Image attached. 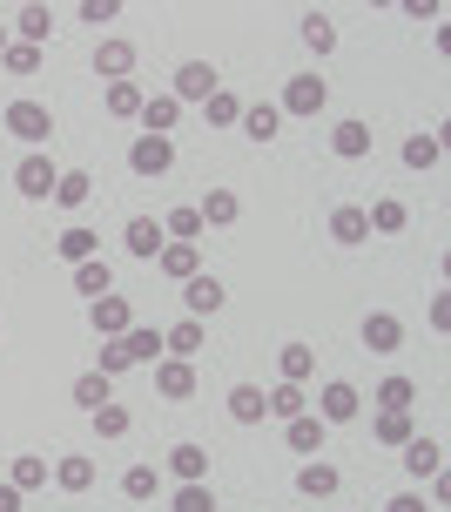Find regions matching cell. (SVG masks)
Listing matches in <instances>:
<instances>
[{
    "label": "cell",
    "instance_id": "obj_1",
    "mask_svg": "<svg viewBox=\"0 0 451 512\" xmlns=\"http://www.w3.org/2000/svg\"><path fill=\"white\" fill-rule=\"evenodd\" d=\"M128 169L142 182L169 176V169H176V142H169V135H135V142H128Z\"/></svg>",
    "mask_w": 451,
    "mask_h": 512
},
{
    "label": "cell",
    "instance_id": "obj_2",
    "mask_svg": "<svg viewBox=\"0 0 451 512\" xmlns=\"http://www.w3.org/2000/svg\"><path fill=\"white\" fill-rule=\"evenodd\" d=\"M324 102H330V88H324V75H290L283 81V102H276V115H324Z\"/></svg>",
    "mask_w": 451,
    "mask_h": 512
},
{
    "label": "cell",
    "instance_id": "obj_3",
    "mask_svg": "<svg viewBox=\"0 0 451 512\" xmlns=\"http://www.w3.org/2000/svg\"><path fill=\"white\" fill-rule=\"evenodd\" d=\"M0 128L7 135H21V142H48L54 135V115H48V102H7V115H0Z\"/></svg>",
    "mask_w": 451,
    "mask_h": 512
},
{
    "label": "cell",
    "instance_id": "obj_4",
    "mask_svg": "<svg viewBox=\"0 0 451 512\" xmlns=\"http://www.w3.org/2000/svg\"><path fill=\"white\" fill-rule=\"evenodd\" d=\"M216 88H223L216 61H182V68H176V88H169V95H176V102H209Z\"/></svg>",
    "mask_w": 451,
    "mask_h": 512
},
{
    "label": "cell",
    "instance_id": "obj_5",
    "mask_svg": "<svg viewBox=\"0 0 451 512\" xmlns=\"http://www.w3.org/2000/svg\"><path fill=\"white\" fill-rule=\"evenodd\" d=\"M54 182H61V169H54L48 155H21V162H14V189H21V196H34V203H48Z\"/></svg>",
    "mask_w": 451,
    "mask_h": 512
},
{
    "label": "cell",
    "instance_id": "obj_6",
    "mask_svg": "<svg viewBox=\"0 0 451 512\" xmlns=\"http://www.w3.org/2000/svg\"><path fill=\"white\" fill-rule=\"evenodd\" d=\"M357 411H364V398H357V384L330 378L324 391H317V418H324V425H351Z\"/></svg>",
    "mask_w": 451,
    "mask_h": 512
},
{
    "label": "cell",
    "instance_id": "obj_7",
    "mask_svg": "<svg viewBox=\"0 0 451 512\" xmlns=\"http://www.w3.org/2000/svg\"><path fill=\"white\" fill-rule=\"evenodd\" d=\"M324 418H317V411H303V418H290V425H283V445H290V452H297V459H324Z\"/></svg>",
    "mask_w": 451,
    "mask_h": 512
},
{
    "label": "cell",
    "instance_id": "obj_8",
    "mask_svg": "<svg viewBox=\"0 0 451 512\" xmlns=\"http://www.w3.org/2000/svg\"><path fill=\"white\" fill-rule=\"evenodd\" d=\"M223 297H229V290L209 277V270H196V277L182 283V304H189V317H196V324H202V317H216V310H223Z\"/></svg>",
    "mask_w": 451,
    "mask_h": 512
},
{
    "label": "cell",
    "instance_id": "obj_9",
    "mask_svg": "<svg viewBox=\"0 0 451 512\" xmlns=\"http://www.w3.org/2000/svg\"><path fill=\"white\" fill-rule=\"evenodd\" d=\"M398 452H404V472H411V479H438V472H445V445H438V438H404Z\"/></svg>",
    "mask_w": 451,
    "mask_h": 512
},
{
    "label": "cell",
    "instance_id": "obj_10",
    "mask_svg": "<svg viewBox=\"0 0 451 512\" xmlns=\"http://www.w3.org/2000/svg\"><path fill=\"white\" fill-rule=\"evenodd\" d=\"M88 317H95V337H128V331H135V310H128V297H115V290L95 297Z\"/></svg>",
    "mask_w": 451,
    "mask_h": 512
},
{
    "label": "cell",
    "instance_id": "obj_11",
    "mask_svg": "<svg viewBox=\"0 0 451 512\" xmlns=\"http://www.w3.org/2000/svg\"><path fill=\"white\" fill-rule=\"evenodd\" d=\"M398 344H404V324L391 310H371V317H364V351H371V358H391Z\"/></svg>",
    "mask_w": 451,
    "mask_h": 512
},
{
    "label": "cell",
    "instance_id": "obj_12",
    "mask_svg": "<svg viewBox=\"0 0 451 512\" xmlns=\"http://www.w3.org/2000/svg\"><path fill=\"white\" fill-rule=\"evenodd\" d=\"M122 243H128V256H142V263H155V256H162V243H169V236H162V223H155V216H128Z\"/></svg>",
    "mask_w": 451,
    "mask_h": 512
},
{
    "label": "cell",
    "instance_id": "obj_13",
    "mask_svg": "<svg viewBox=\"0 0 451 512\" xmlns=\"http://www.w3.org/2000/svg\"><path fill=\"white\" fill-rule=\"evenodd\" d=\"M155 391H162V398H196V364L189 358H162L155 364Z\"/></svg>",
    "mask_w": 451,
    "mask_h": 512
},
{
    "label": "cell",
    "instance_id": "obj_14",
    "mask_svg": "<svg viewBox=\"0 0 451 512\" xmlns=\"http://www.w3.org/2000/svg\"><path fill=\"white\" fill-rule=\"evenodd\" d=\"M135 122H142V135H169V128L182 122V102L176 95H142V115H135Z\"/></svg>",
    "mask_w": 451,
    "mask_h": 512
},
{
    "label": "cell",
    "instance_id": "obj_15",
    "mask_svg": "<svg viewBox=\"0 0 451 512\" xmlns=\"http://www.w3.org/2000/svg\"><path fill=\"white\" fill-rule=\"evenodd\" d=\"M48 472H54V465L41 459V452H21V459L7 465V486H14V492L27 499V492H41V486H48Z\"/></svg>",
    "mask_w": 451,
    "mask_h": 512
},
{
    "label": "cell",
    "instance_id": "obj_16",
    "mask_svg": "<svg viewBox=\"0 0 451 512\" xmlns=\"http://www.w3.org/2000/svg\"><path fill=\"white\" fill-rule=\"evenodd\" d=\"M196 216H202V230H229V223L243 216V203H236L229 189H209V196L196 203Z\"/></svg>",
    "mask_w": 451,
    "mask_h": 512
},
{
    "label": "cell",
    "instance_id": "obj_17",
    "mask_svg": "<svg viewBox=\"0 0 451 512\" xmlns=\"http://www.w3.org/2000/svg\"><path fill=\"white\" fill-rule=\"evenodd\" d=\"M330 149L344 155V162H364L371 155V122H337L330 128Z\"/></svg>",
    "mask_w": 451,
    "mask_h": 512
},
{
    "label": "cell",
    "instance_id": "obj_18",
    "mask_svg": "<svg viewBox=\"0 0 451 512\" xmlns=\"http://www.w3.org/2000/svg\"><path fill=\"white\" fill-rule=\"evenodd\" d=\"M330 236H337V243H371L364 203H337V209H330Z\"/></svg>",
    "mask_w": 451,
    "mask_h": 512
},
{
    "label": "cell",
    "instance_id": "obj_19",
    "mask_svg": "<svg viewBox=\"0 0 451 512\" xmlns=\"http://www.w3.org/2000/svg\"><path fill=\"white\" fill-rule=\"evenodd\" d=\"M310 411V398H303V384H276V391H263V418H303Z\"/></svg>",
    "mask_w": 451,
    "mask_h": 512
},
{
    "label": "cell",
    "instance_id": "obj_20",
    "mask_svg": "<svg viewBox=\"0 0 451 512\" xmlns=\"http://www.w3.org/2000/svg\"><path fill=\"white\" fill-rule=\"evenodd\" d=\"M243 135L250 142H276V128H283V115H276V102H243Z\"/></svg>",
    "mask_w": 451,
    "mask_h": 512
},
{
    "label": "cell",
    "instance_id": "obj_21",
    "mask_svg": "<svg viewBox=\"0 0 451 512\" xmlns=\"http://www.w3.org/2000/svg\"><path fill=\"white\" fill-rule=\"evenodd\" d=\"M155 263H162V277L189 283L202 270V250H196V243H162V256H155Z\"/></svg>",
    "mask_w": 451,
    "mask_h": 512
},
{
    "label": "cell",
    "instance_id": "obj_22",
    "mask_svg": "<svg viewBox=\"0 0 451 512\" xmlns=\"http://www.w3.org/2000/svg\"><path fill=\"white\" fill-rule=\"evenodd\" d=\"M169 472H176L182 486H209V452L202 445H176L169 452Z\"/></svg>",
    "mask_w": 451,
    "mask_h": 512
},
{
    "label": "cell",
    "instance_id": "obj_23",
    "mask_svg": "<svg viewBox=\"0 0 451 512\" xmlns=\"http://www.w3.org/2000/svg\"><path fill=\"white\" fill-rule=\"evenodd\" d=\"M337 486H344V479H337V465H324V459L297 465V492H303V499H330Z\"/></svg>",
    "mask_w": 451,
    "mask_h": 512
},
{
    "label": "cell",
    "instance_id": "obj_24",
    "mask_svg": "<svg viewBox=\"0 0 451 512\" xmlns=\"http://www.w3.org/2000/svg\"><path fill=\"white\" fill-rule=\"evenodd\" d=\"M128 68H135V48H128V41H101L95 48V75L101 81H128Z\"/></svg>",
    "mask_w": 451,
    "mask_h": 512
},
{
    "label": "cell",
    "instance_id": "obj_25",
    "mask_svg": "<svg viewBox=\"0 0 451 512\" xmlns=\"http://www.w3.org/2000/svg\"><path fill=\"white\" fill-rule=\"evenodd\" d=\"M48 34H54V7H21V14H14V41L41 48Z\"/></svg>",
    "mask_w": 451,
    "mask_h": 512
},
{
    "label": "cell",
    "instance_id": "obj_26",
    "mask_svg": "<svg viewBox=\"0 0 451 512\" xmlns=\"http://www.w3.org/2000/svg\"><path fill=\"white\" fill-rule=\"evenodd\" d=\"M364 223H371V230H377V236H398V230H404V223H411V209H404V203H398V196H377V203H371V209H364Z\"/></svg>",
    "mask_w": 451,
    "mask_h": 512
},
{
    "label": "cell",
    "instance_id": "obj_27",
    "mask_svg": "<svg viewBox=\"0 0 451 512\" xmlns=\"http://www.w3.org/2000/svg\"><path fill=\"white\" fill-rule=\"evenodd\" d=\"M122 351H128V364H162V331L155 324H135L122 337Z\"/></svg>",
    "mask_w": 451,
    "mask_h": 512
},
{
    "label": "cell",
    "instance_id": "obj_28",
    "mask_svg": "<svg viewBox=\"0 0 451 512\" xmlns=\"http://www.w3.org/2000/svg\"><path fill=\"white\" fill-rule=\"evenodd\" d=\"M88 196H95V176H88V169H61V182H54V203H61V209H81Z\"/></svg>",
    "mask_w": 451,
    "mask_h": 512
},
{
    "label": "cell",
    "instance_id": "obj_29",
    "mask_svg": "<svg viewBox=\"0 0 451 512\" xmlns=\"http://www.w3.org/2000/svg\"><path fill=\"white\" fill-rule=\"evenodd\" d=\"M162 351H169V358H196V351H202V324H196V317L169 324V331H162Z\"/></svg>",
    "mask_w": 451,
    "mask_h": 512
},
{
    "label": "cell",
    "instance_id": "obj_30",
    "mask_svg": "<svg viewBox=\"0 0 451 512\" xmlns=\"http://www.w3.org/2000/svg\"><path fill=\"white\" fill-rule=\"evenodd\" d=\"M54 486H61V492H88V486H95V459H75V452L54 459Z\"/></svg>",
    "mask_w": 451,
    "mask_h": 512
},
{
    "label": "cell",
    "instance_id": "obj_31",
    "mask_svg": "<svg viewBox=\"0 0 451 512\" xmlns=\"http://www.w3.org/2000/svg\"><path fill=\"white\" fill-rule=\"evenodd\" d=\"M75 290L81 297H108V290H115V270H108L101 256H88V263H75Z\"/></svg>",
    "mask_w": 451,
    "mask_h": 512
},
{
    "label": "cell",
    "instance_id": "obj_32",
    "mask_svg": "<svg viewBox=\"0 0 451 512\" xmlns=\"http://www.w3.org/2000/svg\"><path fill=\"white\" fill-rule=\"evenodd\" d=\"M276 364H283V384H310L317 351H310V344H283V351H276Z\"/></svg>",
    "mask_w": 451,
    "mask_h": 512
},
{
    "label": "cell",
    "instance_id": "obj_33",
    "mask_svg": "<svg viewBox=\"0 0 451 512\" xmlns=\"http://www.w3.org/2000/svg\"><path fill=\"white\" fill-rule=\"evenodd\" d=\"M54 250H61V263H88V256L101 250V236H95V230H81V223H68V230H61V243H54Z\"/></svg>",
    "mask_w": 451,
    "mask_h": 512
},
{
    "label": "cell",
    "instance_id": "obj_34",
    "mask_svg": "<svg viewBox=\"0 0 451 512\" xmlns=\"http://www.w3.org/2000/svg\"><path fill=\"white\" fill-rule=\"evenodd\" d=\"M101 102H108L115 122H135V115H142V88H135V81H108V95H101Z\"/></svg>",
    "mask_w": 451,
    "mask_h": 512
},
{
    "label": "cell",
    "instance_id": "obj_35",
    "mask_svg": "<svg viewBox=\"0 0 451 512\" xmlns=\"http://www.w3.org/2000/svg\"><path fill=\"white\" fill-rule=\"evenodd\" d=\"M75 405H81V411L115 405V391H108V378H101V371H81V378H75Z\"/></svg>",
    "mask_w": 451,
    "mask_h": 512
},
{
    "label": "cell",
    "instance_id": "obj_36",
    "mask_svg": "<svg viewBox=\"0 0 451 512\" xmlns=\"http://www.w3.org/2000/svg\"><path fill=\"white\" fill-rule=\"evenodd\" d=\"M438 162H445V142L438 135H411L404 142V169H438Z\"/></svg>",
    "mask_w": 451,
    "mask_h": 512
},
{
    "label": "cell",
    "instance_id": "obj_37",
    "mask_svg": "<svg viewBox=\"0 0 451 512\" xmlns=\"http://www.w3.org/2000/svg\"><path fill=\"white\" fill-rule=\"evenodd\" d=\"M229 418H236V425H263V391H256V384H236V391H229Z\"/></svg>",
    "mask_w": 451,
    "mask_h": 512
},
{
    "label": "cell",
    "instance_id": "obj_38",
    "mask_svg": "<svg viewBox=\"0 0 451 512\" xmlns=\"http://www.w3.org/2000/svg\"><path fill=\"white\" fill-rule=\"evenodd\" d=\"M303 41H310V54H330V48H337V21L310 7V14H303Z\"/></svg>",
    "mask_w": 451,
    "mask_h": 512
},
{
    "label": "cell",
    "instance_id": "obj_39",
    "mask_svg": "<svg viewBox=\"0 0 451 512\" xmlns=\"http://www.w3.org/2000/svg\"><path fill=\"white\" fill-rule=\"evenodd\" d=\"M162 236H169V243H196V236H202V216H196V203L169 209V223H162Z\"/></svg>",
    "mask_w": 451,
    "mask_h": 512
},
{
    "label": "cell",
    "instance_id": "obj_40",
    "mask_svg": "<svg viewBox=\"0 0 451 512\" xmlns=\"http://www.w3.org/2000/svg\"><path fill=\"white\" fill-rule=\"evenodd\" d=\"M404 438H418L411 411H377V445H404Z\"/></svg>",
    "mask_w": 451,
    "mask_h": 512
},
{
    "label": "cell",
    "instance_id": "obj_41",
    "mask_svg": "<svg viewBox=\"0 0 451 512\" xmlns=\"http://www.w3.org/2000/svg\"><path fill=\"white\" fill-rule=\"evenodd\" d=\"M411 398H418V384H411V378H384V384H377V411H411Z\"/></svg>",
    "mask_w": 451,
    "mask_h": 512
},
{
    "label": "cell",
    "instance_id": "obj_42",
    "mask_svg": "<svg viewBox=\"0 0 451 512\" xmlns=\"http://www.w3.org/2000/svg\"><path fill=\"white\" fill-rule=\"evenodd\" d=\"M202 115H209V122H216V128H236V122H243V102H236L229 88H216V95L202 102Z\"/></svg>",
    "mask_w": 451,
    "mask_h": 512
},
{
    "label": "cell",
    "instance_id": "obj_43",
    "mask_svg": "<svg viewBox=\"0 0 451 512\" xmlns=\"http://www.w3.org/2000/svg\"><path fill=\"white\" fill-rule=\"evenodd\" d=\"M155 486H162V479H155V465H128V472H122V492L135 499V506H142V499H155Z\"/></svg>",
    "mask_w": 451,
    "mask_h": 512
},
{
    "label": "cell",
    "instance_id": "obj_44",
    "mask_svg": "<svg viewBox=\"0 0 451 512\" xmlns=\"http://www.w3.org/2000/svg\"><path fill=\"white\" fill-rule=\"evenodd\" d=\"M169 512H216V486H176Z\"/></svg>",
    "mask_w": 451,
    "mask_h": 512
},
{
    "label": "cell",
    "instance_id": "obj_45",
    "mask_svg": "<svg viewBox=\"0 0 451 512\" xmlns=\"http://www.w3.org/2000/svg\"><path fill=\"white\" fill-rule=\"evenodd\" d=\"M0 68H7V75H34V68H41V48H27V41H7Z\"/></svg>",
    "mask_w": 451,
    "mask_h": 512
},
{
    "label": "cell",
    "instance_id": "obj_46",
    "mask_svg": "<svg viewBox=\"0 0 451 512\" xmlns=\"http://www.w3.org/2000/svg\"><path fill=\"white\" fill-rule=\"evenodd\" d=\"M88 418H95L101 438H128V405H101V411H88Z\"/></svg>",
    "mask_w": 451,
    "mask_h": 512
},
{
    "label": "cell",
    "instance_id": "obj_47",
    "mask_svg": "<svg viewBox=\"0 0 451 512\" xmlns=\"http://www.w3.org/2000/svg\"><path fill=\"white\" fill-rule=\"evenodd\" d=\"M95 371H101V378H115V371H128V351H122V337H101V351H95Z\"/></svg>",
    "mask_w": 451,
    "mask_h": 512
},
{
    "label": "cell",
    "instance_id": "obj_48",
    "mask_svg": "<svg viewBox=\"0 0 451 512\" xmlns=\"http://www.w3.org/2000/svg\"><path fill=\"white\" fill-rule=\"evenodd\" d=\"M115 14H122V0H81V21H88V27L115 21Z\"/></svg>",
    "mask_w": 451,
    "mask_h": 512
},
{
    "label": "cell",
    "instance_id": "obj_49",
    "mask_svg": "<svg viewBox=\"0 0 451 512\" xmlns=\"http://www.w3.org/2000/svg\"><path fill=\"white\" fill-rule=\"evenodd\" d=\"M384 512H425V492H398V499H391Z\"/></svg>",
    "mask_w": 451,
    "mask_h": 512
},
{
    "label": "cell",
    "instance_id": "obj_50",
    "mask_svg": "<svg viewBox=\"0 0 451 512\" xmlns=\"http://www.w3.org/2000/svg\"><path fill=\"white\" fill-rule=\"evenodd\" d=\"M0 512H21V492L7 486V479H0Z\"/></svg>",
    "mask_w": 451,
    "mask_h": 512
},
{
    "label": "cell",
    "instance_id": "obj_51",
    "mask_svg": "<svg viewBox=\"0 0 451 512\" xmlns=\"http://www.w3.org/2000/svg\"><path fill=\"white\" fill-rule=\"evenodd\" d=\"M7 41H14V27H7V21H0V54H7Z\"/></svg>",
    "mask_w": 451,
    "mask_h": 512
}]
</instances>
